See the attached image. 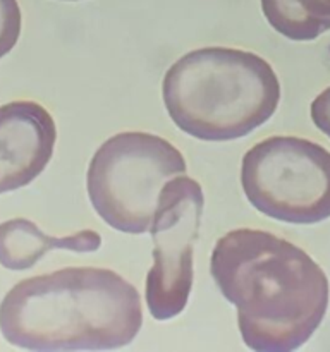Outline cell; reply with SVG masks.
<instances>
[{
  "label": "cell",
  "instance_id": "6da1fadb",
  "mask_svg": "<svg viewBox=\"0 0 330 352\" xmlns=\"http://www.w3.org/2000/svg\"><path fill=\"white\" fill-rule=\"evenodd\" d=\"M210 272L237 308L243 342L256 352H291L325 318L330 284L318 263L284 237L236 229L217 241Z\"/></svg>",
  "mask_w": 330,
  "mask_h": 352
},
{
  "label": "cell",
  "instance_id": "7a4b0ae2",
  "mask_svg": "<svg viewBox=\"0 0 330 352\" xmlns=\"http://www.w3.org/2000/svg\"><path fill=\"white\" fill-rule=\"evenodd\" d=\"M143 325L140 292L109 268L71 267L14 285L0 302V333L28 351H109Z\"/></svg>",
  "mask_w": 330,
  "mask_h": 352
},
{
  "label": "cell",
  "instance_id": "3957f363",
  "mask_svg": "<svg viewBox=\"0 0 330 352\" xmlns=\"http://www.w3.org/2000/svg\"><path fill=\"white\" fill-rule=\"evenodd\" d=\"M172 122L201 141H232L263 126L280 102V82L260 55L206 47L182 55L162 81Z\"/></svg>",
  "mask_w": 330,
  "mask_h": 352
},
{
  "label": "cell",
  "instance_id": "277c9868",
  "mask_svg": "<svg viewBox=\"0 0 330 352\" xmlns=\"http://www.w3.org/2000/svg\"><path fill=\"white\" fill-rule=\"evenodd\" d=\"M188 170L181 151L165 138L127 131L109 138L93 155L86 174L96 215L126 234L150 232L158 195Z\"/></svg>",
  "mask_w": 330,
  "mask_h": 352
},
{
  "label": "cell",
  "instance_id": "5b68a950",
  "mask_svg": "<svg viewBox=\"0 0 330 352\" xmlns=\"http://www.w3.org/2000/svg\"><path fill=\"white\" fill-rule=\"evenodd\" d=\"M241 186L270 219L313 226L330 219V151L305 138L272 136L244 153Z\"/></svg>",
  "mask_w": 330,
  "mask_h": 352
},
{
  "label": "cell",
  "instance_id": "8992f818",
  "mask_svg": "<svg viewBox=\"0 0 330 352\" xmlns=\"http://www.w3.org/2000/svg\"><path fill=\"white\" fill-rule=\"evenodd\" d=\"M205 195L198 181L170 179L158 195L150 234L153 267L146 277V305L158 322L184 311L192 287V253L199 236Z\"/></svg>",
  "mask_w": 330,
  "mask_h": 352
},
{
  "label": "cell",
  "instance_id": "52a82bcc",
  "mask_svg": "<svg viewBox=\"0 0 330 352\" xmlns=\"http://www.w3.org/2000/svg\"><path fill=\"white\" fill-rule=\"evenodd\" d=\"M57 126L43 105L16 100L0 107V195L31 184L47 168Z\"/></svg>",
  "mask_w": 330,
  "mask_h": 352
},
{
  "label": "cell",
  "instance_id": "ba28073f",
  "mask_svg": "<svg viewBox=\"0 0 330 352\" xmlns=\"http://www.w3.org/2000/svg\"><path fill=\"white\" fill-rule=\"evenodd\" d=\"M100 248L102 236L95 230L52 237L28 219H12L0 223V265L12 272L30 270L52 250L93 253Z\"/></svg>",
  "mask_w": 330,
  "mask_h": 352
},
{
  "label": "cell",
  "instance_id": "9c48e42d",
  "mask_svg": "<svg viewBox=\"0 0 330 352\" xmlns=\"http://www.w3.org/2000/svg\"><path fill=\"white\" fill-rule=\"evenodd\" d=\"M272 28L292 41H311L330 31V0H260Z\"/></svg>",
  "mask_w": 330,
  "mask_h": 352
},
{
  "label": "cell",
  "instance_id": "30bf717a",
  "mask_svg": "<svg viewBox=\"0 0 330 352\" xmlns=\"http://www.w3.org/2000/svg\"><path fill=\"white\" fill-rule=\"evenodd\" d=\"M23 16L17 0H0V58L6 57L21 36Z\"/></svg>",
  "mask_w": 330,
  "mask_h": 352
},
{
  "label": "cell",
  "instance_id": "8fae6325",
  "mask_svg": "<svg viewBox=\"0 0 330 352\" xmlns=\"http://www.w3.org/2000/svg\"><path fill=\"white\" fill-rule=\"evenodd\" d=\"M311 120L325 136L330 138V86L311 102Z\"/></svg>",
  "mask_w": 330,
  "mask_h": 352
},
{
  "label": "cell",
  "instance_id": "7c38bea8",
  "mask_svg": "<svg viewBox=\"0 0 330 352\" xmlns=\"http://www.w3.org/2000/svg\"><path fill=\"white\" fill-rule=\"evenodd\" d=\"M69 2H76V0H69Z\"/></svg>",
  "mask_w": 330,
  "mask_h": 352
}]
</instances>
